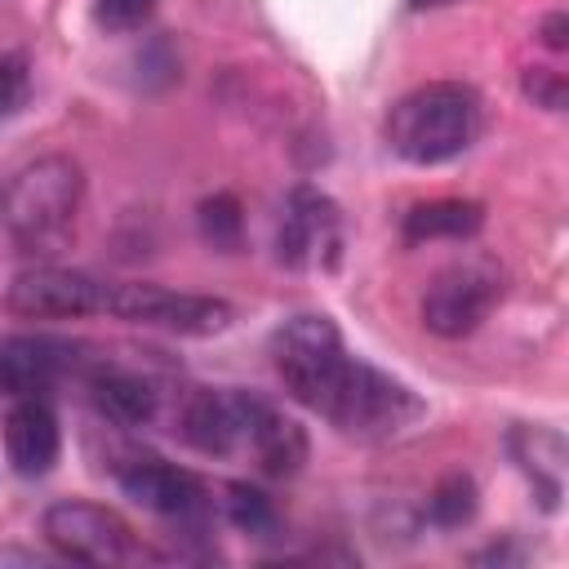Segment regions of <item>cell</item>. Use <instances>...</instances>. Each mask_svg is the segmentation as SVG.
<instances>
[{"label": "cell", "mask_w": 569, "mask_h": 569, "mask_svg": "<svg viewBox=\"0 0 569 569\" xmlns=\"http://www.w3.org/2000/svg\"><path fill=\"white\" fill-rule=\"evenodd\" d=\"M156 13V0H93V18L102 31H138L147 18Z\"/></svg>", "instance_id": "cell-21"}, {"label": "cell", "mask_w": 569, "mask_h": 569, "mask_svg": "<svg viewBox=\"0 0 569 569\" xmlns=\"http://www.w3.org/2000/svg\"><path fill=\"white\" fill-rule=\"evenodd\" d=\"M196 227H200V240H204V244H213V249L227 253V249H236L240 236H244V209H240V200H236L231 191H213V196L200 200Z\"/></svg>", "instance_id": "cell-20"}, {"label": "cell", "mask_w": 569, "mask_h": 569, "mask_svg": "<svg viewBox=\"0 0 569 569\" xmlns=\"http://www.w3.org/2000/svg\"><path fill=\"white\" fill-rule=\"evenodd\" d=\"M102 293L107 280L76 267L40 262L9 280L4 307L18 320H80V316H102Z\"/></svg>", "instance_id": "cell-8"}, {"label": "cell", "mask_w": 569, "mask_h": 569, "mask_svg": "<svg viewBox=\"0 0 569 569\" xmlns=\"http://www.w3.org/2000/svg\"><path fill=\"white\" fill-rule=\"evenodd\" d=\"M102 316L147 325V329H169L187 338H209L231 325V302L209 298V293H178L142 280H107L102 293Z\"/></svg>", "instance_id": "cell-6"}, {"label": "cell", "mask_w": 569, "mask_h": 569, "mask_svg": "<svg viewBox=\"0 0 569 569\" xmlns=\"http://www.w3.org/2000/svg\"><path fill=\"white\" fill-rule=\"evenodd\" d=\"M0 196H4V187H0Z\"/></svg>", "instance_id": "cell-26"}, {"label": "cell", "mask_w": 569, "mask_h": 569, "mask_svg": "<svg viewBox=\"0 0 569 569\" xmlns=\"http://www.w3.org/2000/svg\"><path fill=\"white\" fill-rule=\"evenodd\" d=\"M502 289H507V276L493 258H458L427 280L418 316L436 338H467L502 302Z\"/></svg>", "instance_id": "cell-5"}, {"label": "cell", "mask_w": 569, "mask_h": 569, "mask_svg": "<svg viewBox=\"0 0 569 569\" xmlns=\"http://www.w3.org/2000/svg\"><path fill=\"white\" fill-rule=\"evenodd\" d=\"M565 93H569V84H565L560 71H551V67H529L525 71V98H533L538 107L560 111L565 107Z\"/></svg>", "instance_id": "cell-23"}, {"label": "cell", "mask_w": 569, "mask_h": 569, "mask_svg": "<svg viewBox=\"0 0 569 569\" xmlns=\"http://www.w3.org/2000/svg\"><path fill=\"white\" fill-rule=\"evenodd\" d=\"M476 507H480L476 480H471L467 471H449V476H440V480L431 485L422 516H427V525H436V529H462V525L476 516Z\"/></svg>", "instance_id": "cell-19"}, {"label": "cell", "mask_w": 569, "mask_h": 569, "mask_svg": "<svg viewBox=\"0 0 569 569\" xmlns=\"http://www.w3.org/2000/svg\"><path fill=\"white\" fill-rule=\"evenodd\" d=\"M538 31H542V44H547L551 53H565V49H569V40H565V31H569V18H565V13H547Z\"/></svg>", "instance_id": "cell-24"}, {"label": "cell", "mask_w": 569, "mask_h": 569, "mask_svg": "<svg viewBox=\"0 0 569 569\" xmlns=\"http://www.w3.org/2000/svg\"><path fill=\"white\" fill-rule=\"evenodd\" d=\"M124 498H133L138 507L164 516V520H191L204 511V480L178 462L138 453L116 471Z\"/></svg>", "instance_id": "cell-12"}, {"label": "cell", "mask_w": 569, "mask_h": 569, "mask_svg": "<svg viewBox=\"0 0 569 569\" xmlns=\"http://www.w3.org/2000/svg\"><path fill=\"white\" fill-rule=\"evenodd\" d=\"M89 400L116 427H147L160 409V391L142 373L120 369V365H98L89 373Z\"/></svg>", "instance_id": "cell-15"}, {"label": "cell", "mask_w": 569, "mask_h": 569, "mask_svg": "<svg viewBox=\"0 0 569 569\" xmlns=\"http://www.w3.org/2000/svg\"><path fill=\"white\" fill-rule=\"evenodd\" d=\"M338 253H342L338 204L316 187H293L276 227V258L293 271H307V267L329 271L338 267Z\"/></svg>", "instance_id": "cell-9"}, {"label": "cell", "mask_w": 569, "mask_h": 569, "mask_svg": "<svg viewBox=\"0 0 569 569\" xmlns=\"http://www.w3.org/2000/svg\"><path fill=\"white\" fill-rule=\"evenodd\" d=\"M480 227H485V204L458 200V196L422 200L400 218V236L409 244H422V240H471Z\"/></svg>", "instance_id": "cell-17"}, {"label": "cell", "mask_w": 569, "mask_h": 569, "mask_svg": "<svg viewBox=\"0 0 569 569\" xmlns=\"http://www.w3.org/2000/svg\"><path fill=\"white\" fill-rule=\"evenodd\" d=\"M40 533L53 547V556L76 560V565H124L138 556V538L129 520L89 498L49 502L40 516Z\"/></svg>", "instance_id": "cell-7"}, {"label": "cell", "mask_w": 569, "mask_h": 569, "mask_svg": "<svg viewBox=\"0 0 569 569\" xmlns=\"http://www.w3.org/2000/svg\"><path fill=\"white\" fill-rule=\"evenodd\" d=\"M222 493H227V498H222V511H227V520H231L240 533H249V538H276L280 511H276V502H271L267 489H258V485H249V480H231Z\"/></svg>", "instance_id": "cell-18"}, {"label": "cell", "mask_w": 569, "mask_h": 569, "mask_svg": "<svg viewBox=\"0 0 569 569\" xmlns=\"http://www.w3.org/2000/svg\"><path fill=\"white\" fill-rule=\"evenodd\" d=\"M507 449L520 462V471L529 476L538 502L547 511H556L560 493H565V436L556 427H511Z\"/></svg>", "instance_id": "cell-16"}, {"label": "cell", "mask_w": 569, "mask_h": 569, "mask_svg": "<svg viewBox=\"0 0 569 569\" xmlns=\"http://www.w3.org/2000/svg\"><path fill=\"white\" fill-rule=\"evenodd\" d=\"M422 413H427L422 400L400 378L351 356V365H347V373H342V382L329 396L320 418L333 422L342 436H356V440H391L409 422H418Z\"/></svg>", "instance_id": "cell-4"}, {"label": "cell", "mask_w": 569, "mask_h": 569, "mask_svg": "<svg viewBox=\"0 0 569 569\" xmlns=\"http://www.w3.org/2000/svg\"><path fill=\"white\" fill-rule=\"evenodd\" d=\"M413 13H422V9H440V4H453V0H405Z\"/></svg>", "instance_id": "cell-25"}, {"label": "cell", "mask_w": 569, "mask_h": 569, "mask_svg": "<svg viewBox=\"0 0 569 569\" xmlns=\"http://www.w3.org/2000/svg\"><path fill=\"white\" fill-rule=\"evenodd\" d=\"M80 200H84L80 164L71 156H40L4 182L0 218L13 236V244L36 253V249H49L67 236V227L80 213Z\"/></svg>", "instance_id": "cell-2"}, {"label": "cell", "mask_w": 569, "mask_h": 569, "mask_svg": "<svg viewBox=\"0 0 569 569\" xmlns=\"http://www.w3.org/2000/svg\"><path fill=\"white\" fill-rule=\"evenodd\" d=\"M271 365L284 382V391L311 409V413H325L329 396L338 391L351 356L342 347V333L329 316L320 311H302V316H289L276 333H271Z\"/></svg>", "instance_id": "cell-3"}, {"label": "cell", "mask_w": 569, "mask_h": 569, "mask_svg": "<svg viewBox=\"0 0 569 569\" xmlns=\"http://www.w3.org/2000/svg\"><path fill=\"white\" fill-rule=\"evenodd\" d=\"M27 89H31L27 58L4 53V58H0V120H4V116H13V111L27 102Z\"/></svg>", "instance_id": "cell-22"}, {"label": "cell", "mask_w": 569, "mask_h": 569, "mask_svg": "<svg viewBox=\"0 0 569 569\" xmlns=\"http://www.w3.org/2000/svg\"><path fill=\"white\" fill-rule=\"evenodd\" d=\"M62 453V431L58 413L44 396H18L4 413V462L22 480H40L53 471Z\"/></svg>", "instance_id": "cell-13"}, {"label": "cell", "mask_w": 569, "mask_h": 569, "mask_svg": "<svg viewBox=\"0 0 569 569\" xmlns=\"http://www.w3.org/2000/svg\"><path fill=\"white\" fill-rule=\"evenodd\" d=\"M253 396H258V391H240V387H196V391L182 400V409H178V431H182V440H187L191 449L209 453V458L244 453Z\"/></svg>", "instance_id": "cell-10"}, {"label": "cell", "mask_w": 569, "mask_h": 569, "mask_svg": "<svg viewBox=\"0 0 569 569\" xmlns=\"http://www.w3.org/2000/svg\"><path fill=\"white\" fill-rule=\"evenodd\" d=\"M80 365V347L58 333H9L0 338V391L49 396Z\"/></svg>", "instance_id": "cell-11"}, {"label": "cell", "mask_w": 569, "mask_h": 569, "mask_svg": "<svg viewBox=\"0 0 569 569\" xmlns=\"http://www.w3.org/2000/svg\"><path fill=\"white\" fill-rule=\"evenodd\" d=\"M485 129V102L462 80H431L409 89L387 111V147L409 164H445L462 156Z\"/></svg>", "instance_id": "cell-1"}, {"label": "cell", "mask_w": 569, "mask_h": 569, "mask_svg": "<svg viewBox=\"0 0 569 569\" xmlns=\"http://www.w3.org/2000/svg\"><path fill=\"white\" fill-rule=\"evenodd\" d=\"M244 453L258 462V471H262V476L284 480V476H293V471L307 462V431H302L284 409H276L271 400L253 396Z\"/></svg>", "instance_id": "cell-14"}]
</instances>
